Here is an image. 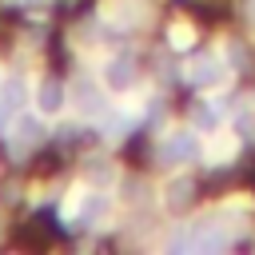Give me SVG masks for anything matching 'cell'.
<instances>
[{"label": "cell", "mask_w": 255, "mask_h": 255, "mask_svg": "<svg viewBox=\"0 0 255 255\" xmlns=\"http://www.w3.org/2000/svg\"><path fill=\"white\" fill-rule=\"evenodd\" d=\"M128 124H131V116L116 112V116H108V120H104V135H124V131H128Z\"/></svg>", "instance_id": "cell-8"}, {"label": "cell", "mask_w": 255, "mask_h": 255, "mask_svg": "<svg viewBox=\"0 0 255 255\" xmlns=\"http://www.w3.org/2000/svg\"><path fill=\"white\" fill-rule=\"evenodd\" d=\"M24 92H28V88H24V80H20V76H16V80H8V84H4V108H8V112H12V108H20V104L28 100Z\"/></svg>", "instance_id": "cell-5"}, {"label": "cell", "mask_w": 255, "mask_h": 255, "mask_svg": "<svg viewBox=\"0 0 255 255\" xmlns=\"http://www.w3.org/2000/svg\"><path fill=\"white\" fill-rule=\"evenodd\" d=\"M131 80H135V64H131L128 56H112V60L104 64V84H108L112 92L131 88Z\"/></svg>", "instance_id": "cell-2"}, {"label": "cell", "mask_w": 255, "mask_h": 255, "mask_svg": "<svg viewBox=\"0 0 255 255\" xmlns=\"http://www.w3.org/2000/svg\"><path fill=\"white\" fill-rule=\"evenodd\" d=\"M215 124H219V112L211 104H199L195 108V128H215Z\"/></svg>", "instance_id": "cell-9"}, {"label": "cell", "mask_w": 255, "mask_h": 255, "mask_svg": "<svg viewBox=\"0 0 255 255\" xmlns=\"http://www.w3.org/2000/svg\"><path fill=\"white\" fill-rule=\"evenodd\" d=\"M76 92H80V108H84V112H104V100H100V92H96L92 84H80Z\"/></svg>", "instance_id": "cell-7"}, {"label": "cell", "mask_w": 255, "mask_h": 255, "mask_svg": "<svg viewBox=\"0 0 255 255\" xmlns=\"http://www.w3.org/2000/svg\"><path fill=\"white\" fill-rule=\"evenodd\" d=\"M36 108H40L44 116H56V112L64 108V88H60L56 80H44V84L36 88Z\"/></svg>", "instance_id": "cell-3"}, {"label": "cell", "mask_w": 255, "mask_h": 255, "mask_svg": "<svg viewBox=\"0 0 255 255\" xmlns=\"http://www.w3.org/2000/svg\"><path fill=\"white\" fill-rule=\"evenodd\" d=\"M159 159L163 163H191V159H199V139L191 131H171L159 143Z\"/></svg>", "instance_id": "cell-1"}, {"label": "cell", "mask_w": 255, "mask_h": 255, "mask_svg": "<svg viewBox=\"0 0 255 255\" xmlns=\"http://www.w3.org/2000/svg\"><path fill=\"white\" fill-rule=\"evenodd\" d=\"M223 64L219 60H199L195 68H191V84L195 88H215V84H223Z\"/></svg>", "instance_id": "cell-4"}, {"label": "cell", "mask_w": 255, "mask_h": 255, "mask_svg": "<svg viewBox=\"0 0 255 255\" xmlns=\"http://www.w3.org/2000/svg\"><path fill=\"white\" fill-rule=\"evenodd\" d=\"M40 135H44L40 120H32V116H28V120H20V151H24V147H32Z\"/></svg>", "instance_id": "cell-6"}, {"label": "cell", "mask_w": 255, "mask_h": 255, "mask_svg": "<svg viewBox=\"0 0 255 255\" xmlns=\"http://www.w3.org/2000/svg\"><path fill=\"white\" fill-rule=\"evenodd\" d=\"M191 40H195V36H191L187 24H175V28H171V44H175V48H191Z\"/></svg>", "instance_id": "cell-10"}, {"label": "cell", "mask_w": 255, "mask_h": 255, "mask_svg": "<svg viewBox=\"0 0 255 255\" xmlns=\"http://www.w3.org/2000/svg\"><path fill=\"white\" fill-rule=\"evenodd\" d=\"M251 16H255V0H251Z\"/></svg>", "instance_id": "cell-13"}, {"label": "cell", "mask_w": 255, "mask_h": 255, "mask_svg": "<svg viewBox=\"0 0 255 255\" xmlns=\"http://www.w3.org/2000/svg\"><path fill=\"white\" fill-rule=\"evenodd\" d=\"M4 120H8V108H4V104H0V124H4Z\"/></svg>", "instance_id": "cell-12"}, {"label": "cell", "mask_w": 255, "mask_h": 255, "mask_svg": "<svg viewBox=\"0 0 255 255\" xmlns=\"http://www.w3.org/2000/svg\"><path fill=\"white\" fill-rule=\"evenodd\" d=\"M167 199H171V203H187V199H191V183H187V179H183V183H171V195H167Z\"/></svg>", "instance_id": "cell-11"}]
</instances>
